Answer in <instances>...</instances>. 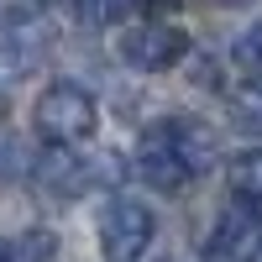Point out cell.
Segmentation results:
<instances>
[{
  "mask_svg": "<svg viewBox=\"0 0 262 262\" xmlns=\"http://www.w3.org/2000/svg\"><path fill=\"white\" fill-rule=\"evenodd\" d=\"M32 126H37V137L48 142V147L74 152L79 142L95 137L100 105H95V95L84 90V84H74V79H53L48 90L37 95V105H32Z\"/></svg>",
  "mask_w": 262,
  "mask_h": 262,
  "instance_id": "1",
  "label": "cell"
},
{
  "mask_svg": "<svg viewBox=\"0 0 262 262\" xmlns=\"http://www.w3.org/2000/svg\"><path fill=\"white\" fill-rule=\"evenodd\" d=\"M152 236H158V221L142 200H116L100 215V257L105 262H142L152 252Z\"/></svg>",
  "mask_w": 262,
  "mask_h": 262,
  "instance_id": "2",
  "label": "cell"
},
{
  "mask_svg": "<svg viewBox=\"0 0 262 262\" xmlns=\"http://www.w3.org/2000/svg\"><path fill=\"white\" fill-rule=\"evenodd\" d=\"M189 32L168 27V21H131V27L121 32V58L131 63V69L142 74H168L173 63L189 58Z\"/></svg>",
  "mask_w": 262,
  "mask_h": 262,
  "instance_id": "3",
  "label": "cell"
},
{
  "mask_svg": "<svg viewBox=\"0 0 262 262\" xmlns=\"http://www.w3.org/2000/svg\"><path fill=\"white\" fill-rule=\"evenodd\" d=\"M137 173H142L152 189H163V194H179V189L194 184L189 163L179 158V147L168 142L163 126H147V131H142V142H137Z\"/></svg>",
  "mask_w": 262,
  "mask_h": 262,
  "instance_id": "4",
  "label": "cell"
},
{
  "mask_svg": "<svg viewBox=\"0 0 262 262\" xmlns=\"http://www.w3.org/2000/svg\"><path fill=\"white\" fill-rule=\"evenodd\" d=\"M257 242H262V210L247 200H231L210 231V257L215 262H247Z\"/></svg>",
  "mask_w": 262,
  "mask_h": 262,
  "instance_id": "5",
  "label": "cell"
},
{
  "mask_svg": "<svg viewBox=\"0 0 262 262\" xmlns=\"http://www.w3.org/2000/svg\"><path fill=\"white\" fill-rule=\"evenodd\" d=\"M53 48V32L48 21L21 11V16H0V58L11 63V69H37L42 58Z\"/></svg>",
  "mask_w": 262,
  "mask_h": 262,
  "instance_id": "6",
  "label": "cell"
},
{
  "mask_svg": "<svg viewBox=\"0 0 262 262\" xmlns=\"http://www.w3.org/2000/svg\"><path fill=\"white\" fill-rule=\"evenodd\" d=\"M158 126L168 131V142L179 147V158L189 163V173H194V179H200V173H205L215 158H221V142H215V131H210L200 116H163Z\"/></svg>",
  "mask_w": 262,
  "mask_h": 262,
  "instance_id": "7",
  "label": "cell"
},
{
  "mask_svg": "<svg viewBox=\"0 0 262 262\" xmlns=\"http://www.w3.org/2000/svg\"><path fill=\"white\" fill-rule=\"evenodd\" d=\"M37 184L48 194H58V200H74V194L90 184V163L74 158V152H63V147H53V152L37 158Z\"/></svg>",
  "mask_w": 262,
  "mask_h": 262,
  "instance_id": "8",
  "label": "cell"
},
{
  "mask_svg": "<svg viewBox=\"0 0 262 262\" xmlns=\"http://www.w3.org/2000/svg\"><path fill=\"white\" fill-rule=\"evenodd\" d=\"M231 121L247 131V137H262V74L242 79L231 90Z\"/></svg>",
  "mask_w": 262,
  "mask_h": 262,
  "instance_id": "9",
  "label": "cell"
},
{
  "mask_svg": "<svg viewBox=\"0 0 262 262\" xmlns=\"http://www.w3.org/2000/svg\"><path fill=\"white\" fill-rule=\"evenodd\" d=\"M231 200H247V205L262 210V147L242 152L231 163Z\"/></svg>",
  "mask_w": 262,
  "mask_h": 262,
  "instance_id": "10",
  "label": "cell"
},
{
  "mask_svg": "<svg viewBox=\"0 0 262 262\" xmlns=\"http://www.w3.org/2000/svg\"><path fill=\"white\" fill-rule=\"evenodd\" d=\"M147 6L142 0H84V16L95 21V27H126L131 16H142Z\"/></svg>",
  "mask_w": 262,
  "mask_h": 262,
  "instance_id": "11",
  "label": "cell"
},
{
  "mask_svg": "<svg viewBox=\"0 0 262 262\" xmlns=\"http://www.w3.org/2000/svg\"><path fill=\"white\" fill-rule=\"evenodd\" d=\"M53 257H58L53 231H27L21 242H11V262H53Z\"/></svg>",
  "mask_w": 262,
  "mask_h": 262,
  "instance_id": "12",
  "label": "cell"
},
{
  "mask_svg": "<svg viewBox=\"0 0 262 262\" xmlns=\"http://www.w3.org/2000/svg\"><path fill=\"white\" fill-rule=\"evenodd\" d=\"M231 63H242V69H262V21H252V27L236 37Z\"/></svg>",
  "mask_w": 262,
  "mask_h": 262,
  "instance_id": "13",
  "label": "cell"
},
{
  "mask_svg": "<svg viewBox=\"0 0 262 262\" xmlns=\"http://www.w3.org/2000/svg\"><path fill=\"white\" fill-rule=\"evenodd\" d=\"M0 262H11V242H6V236H0Z\"/></svg>",
  "mask_w": 262,
  "mask_h": 262,
  "instance_id": "14",
  "label": "cell"
},
{
  "mask_svg": "<svg viewBox=\"0 0 262 262\" xmlns=\"http://www.w3.org/2000/svg\"><path fill=\"white\" fill-rule=\"evenodd\" d=\"M247 262H262V242H257V247H252V257H247Z\"/></svg>",
  "mask_w": 262,
  "mask_h": 262,
  "instance_id": "15",
  "label": "cell"
},
{
  "mask_svg": "<svg viewBox=\"0 0 262 262\" xmlns=\"http://www.w3.org/2000/svg\"><path fill=\"white\" fill-rule=\"evenodd\" d=\"M215 6H247V0H215Z\"/></svg>",
  "mask_w": 262,
  "mask_h": 262,
  "instance_id": "16",
  "label": "cell"
},
{
  "mask_svg": "<svg viewBox=\"0 0 262 262\" xmlns=\"http://www.w3.org/2000/svg\"><path fill=\"white\" fill-rule=\"evenodd\" d=\"M27 6H53V0H27Z\"/></svg>",
  "mask_w": 262,
  "mask_h": 262,
  "instance_id": "17",
  "label": "cell"
}]
</instances>
